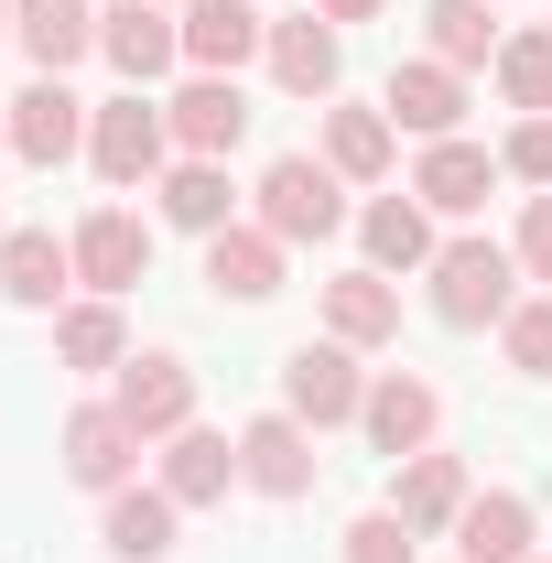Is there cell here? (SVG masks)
I'll return each instance as SVG.
<instances>
[{
  "instance_id": "obj_37",
  "label": "cell",
  "mask_w": 552,
  "mask_h": 563,
  "mask_svg": "<svg viewBox=\"0 0 552 563\" xmlns=\"http://www.w3.org/2000/svg\"><path fill=\"white\" fill-rule=\"evenodd\" d=\"M0 44H11V0H0Z\"/></svg>"
},
{
  "instance_id": "obj_31",
  "label": "cell",
  "mask_w": 552,
  "mask_h": 563,
  "mask_svg": "<svg viewBox=\"0 0 552 563\" xmlns=\"http://www.w3.org/2000/svg\"><path fill=\"white\" fill-rule=\"evenodd\" d=\"M346 563H422V531L379 498V509H357V520H346Z\"/></svg>"
},
{
  "instance_id": "obj_3",
  "label": "cell",
  "mask_w": 552,
  "mask_h": 563,
  "mask_svg": "<svg viewBox=\"0 0 552 563\" xmlns=\"http://www.w3.org/2000/svg\"><path fill=\"white\" fill-rule=\"evenodd\" d=\"M87 163H98V185H163V163H174V120L141 98V87H120L98 120H87Z\"/></svg>"
},
{
  "instance_id": "obj_10",
  "label": "cell",
  "mask_w": 552,
  "mask_h": 563,
  "mask_svg": "<svg viewBox=\"0 0 552 563\" xmlns=\"http://www.w3.org/2000/svg\"><path fill=\"white\" fill-rule=\"evenodd\" d=\"M87 120H98V109L76 98L66 76H33V87L11 98V152H22L33 174H55V163H76V152H87Z\"/></svg>"
},
{
  "instance_id": "obj_17",
  "label": "cell",
  "mask_w": 552,
  "mask_h": 563,
  "mask_svg": "<svg viewBox=\"0 0 552 563\" xmlns=\"http://www.w3.org/2000/svg\"><path fill=\"white\" fill-rule=\"evenodd\" d=\"M261 66L281 76V98H336V76H346V44H336V22H325V11H292V22H272Z\"/></svg>"
},
{
  "instance_id": "obj_13",
  "label": "cell",
  "mask_w": 552,
  "mask_h": 563,
  "mask_svg": "<svg viewBox=\"0 0 552 563\" xmlns=\"http://www.w3.org/2000/svg\"><path fill=\"white\" fill-rule=\"evenodd\" d=\"M0 303L66 314V303H76V239H55V228H11V239H0Z\"/></svg>"
},
{
  "instance_id": "obj_27",
  "label": "cell",
  "mask_w": 552,
  "mask_h": 563,
  "mask_svg": "<svg viewBox=\"0 0 552 563\" xmlns=\"http://www.w3.org/2000/svg\"><path fill=\"white\" fill-rule=\"evenodd\" d=\"M498 0H422V55H444L455 76H477V66H498Z\"/></svg>"
},
{
  "instance_id": "obj_12",
  "label": "cell",
  "mask_w": 552,
  "mask_h": 563,
  "mask_svg": "<svg viewBox=\"0 0 552 563\" xmlns=\"http://www.w3.org/2000/svg\"><path fill=\"white\" fill-rule=\"evenodd\" d=\"M466 498H477V477H466V455H444V444H422V455H401V466H390V509L412 520L422 542H455Z\"/></svg>"
},
{
  "instance_id": "obj_20",
  "label": "cell",
  "mask_w": 552,
  "mask_h": 563,
  "mask_svg": "<svg viewBox=\"0 0 552 563\" xmlns=\"http://www.w3.org/2000/svg\"><path fill=\"white\" fill-rule=\"evenodd\" d=\"M152 207H163V228H185V239H217V228H239V185H228V163L174 152L163 185H152Z\"/></svg>"
},
{
  "instance_id": "obj_11",
  "label": "cell",
  "mask_w": 552,
  "mask_h": 563,
  "mask_svg": "<svg viewBox=\"0 0 552 563\" xmlns=\"http://www.w3.org/2000/svg\"><path fill=\"white\" fill-rule=\"evenodd\" d=\"M357 433H368V455H422L433 433H444V390L433 379H412V368H379L368 379V412H357Z\"/></svg>"
},
{
  "instance_id": "obj_15",
  "label": "cell",
  "mask_w": 552,
  "mask_h": 563,
  "mask_svg": "<svg viewBox=\"0 0 552 563\" xmlns=\"http://www.w3.org/2000/svg\"><path fill=\"white\" fill-rule=\"evenodd\" d=\"M379 109H390V131H412V141H455V120H466V76L444 66V55H401L390 87H379Z\"/></svg>"
},
{
  "instance_id": "obj_30",
  "label": "cell",
  "mask_w": 552,
  "mask_h": 563,
  "mask_svg": "<svg viewBox=\"0 0 552 563\" xmlns=\"http://www.w3.org/2000/svg\"><path fill=\"white\" fill-rule=\"evenodd\" d=\"M487 76H498V98H509L520 120H552V22H531V33H509Z\"/></svg>"
},
{
  "instance_id": "obj_38",
  "label": "cell",
  "mask_w": 552,
  "mask_h": 563,
  "mask_svg": "<svg viewBox=\"0 0 552 563\" xmlns=\"http://www.w3.org/2000/svg\"><path fill=\"white\" fill-rule=\"evenodd\" d=\"M163 11H185V0H163Z\"/></svg>"
},
{
  "instance_id": "obj_32",
  "label": "cell",
  "mask_w": 552,
  "mask_h": 563,
  "mask_svg": "<svg viewBox=\"0 0 552 563\" xmlns=\"http://www.w3.org/2000/svg\"><path fill=\"white\" fill-rule=\"evenodd\" d=\"M498 347H509V368H520V379H552V292H520V303H509Z\"/></svg>"
},
{
  "instance_id": "obj_28",
  "label": "cell",
  "mask_w": 552,
  "mask_h": 563,
  "mask_svg": "<svg viewBox=\"0 0 552 563\" xmlns=\"http://www.w3.org/2000/svg\"><path fill=\"white\" fill-rule=\"evenodd\" d=\"M55 357L66 368H131V314L109 292H76L66 314H55Z\"/></svg>"
},
{
  "instance_id": "obj_14",
  "label": "cell",
  "mask_w": 552,
  "mask_h": 563,
  "mask_svg": "<svg viewBox=\"0 0 552 563\" xmlns=\"http://www.w3.org/2000/svg\"><path fill=\"white\" fill-rule=\"evenodd\" d=\"M163 120H174V152L228 163V152L250 141V98H239V76H185V87L163 98Z\"/></svg>"
},
{
  "instance_id": "obj_5",
  "label": "cell",
  "mask_w": 552,
  "mask_h": 563,
  "mask_svg": "<svg viewBox=\"0 0 552 563\" xmlns=\"http://www.w3.org/2000/svg\"><path fill=\"white\" fill-rule=\"evenodd\" d=\"M109 401H120V422H131L141 444H174L196 422V368L174 347H131V368H109Z\"/></svg>"
},
{
  "instance_id": "obj_34",
  "label": "cell",
  "mask_w": 552,
  "mask_h": 563,
  "mask_svg": "<svg viewBox=\"0 0 552 563\" xmlns=\"http://www.w3.org/2000/svg\"><path fill=\"white\" fill-rule=\"evenodd\" d=\"M509 250H520V272L552 292V196H531V207H520V239H509Z\"/></svg>"
},
{
  "instance_id": "obj_18",
  "label": "cell",
  "mask_w": 552,
  "mask_h": 563,
  "mask_svg": "<svg viewBox=\"0 0 552 563\" xmlns=\"http://www.w3.org/2000/svg\"><path fill=\"white\" fill-rule=\"evenodd\" d=\"M325 336H336V347H390V336H401V282L390 272H368V261H357V272H336L325 282Z\"/></svg>"
},
{
  "instance_id": "obj_19",
  "label": "cell",
  "mask_w": 552,
  "mask_h": 563,
  "mask_svg": "<svg viewBox=\"0 0 552 563\" xmlns=\"http://www.w3.org/2000/svg\"><path fill=\"white\" fill-rule=\"evenodd\" d=\"M152 488L174 498V509H217V498L239 488V433H207V422H185L174 444H163V477Z\"/></svg>"
},
{
  "instance_id": "obj_29",
  "label": "cell",
  "mask_w": 552,
  "mask_h": 563,
  "mask_svg": "<svg viewBox=\"0 0 552 563\" xmlns=\"http://www.w3.org/2000/svg\"><path fill=\"white\" fill-rule=\"evenodd\" d=\"M325 163H336L346 185H379V174L401 163V131H390V109H325Z\"/></svg>"
},
{
  "instance_id": "obj_33",
  "label": "cell",
  "mask_w": 552,
  "mask_h": 563,
  "mask_svg": "<svg viewBox=\"0 0 552 563\" xmlns=\"http://www.w3.org/2000/svg\"><path fill=\"white\" fill-rule=\"evenodd\" d=\"M498 174L552 196V120H509V141H498Z\"/></svg>"
},
{
  "instance_id": "obj_4",
  "label": "cell",
  "mask_w": 552,
  "mask_h": 563,
  "mask_svg": "<svg viewBox=\"0 0 552 563\" xmlns=\"http://www.w3.org/2000/svg\"><path fill=\"white\" fill-rule=\"evenodd\" d=\"M281 412L314 422V433L357 422V412H368V368H357V347H336V336H303V347L281 357Z\"/></svg>"
},
{
  "instance_id": "obj_22",
  "label": "cell",
  "mask_w": 552,
  "mask_h": 563,
  "mask_svg": "<svg viewBox=\"0 0 552 563\" xmlns=\"http://www.w3.org/2000/svg\"><path fill=\"white\" fill-rule=\"evenodd\" d=\"M531 542H542V520H531L520 488H477L466 520H455V563H542Z\"/></svg>"
},
{
  "instance_id": "obj_39",
  "label": "cell",
  "mask_w": 552,
  "mask_h": 563,
  "mask_svg": "<svg viewBox=\"0 0 552 563\" xmlns=\"http://www.w3.org/2000/svg\"><path fill=\"white\" fill-rule=\"evenodd\" d=\"M0 239H11V228H0Z\"/></svg>"
},
{
  "instance_id": "obj_24",
  "label": "cell",
  "mask_w": 552,
  "mask_h": 563,
  "mask_svg": "<svg viewBox=\"0 0 552 563\" xmlns=\"http://www.w3.org/2000/svg\"><path fill=\"white\" fill-rule=\"evenodd\" d=\"M261 44H272V22L250 0H185V66L196 76H239Z\"/></svg>"
},
{
  "instance_id": "obj_35",
  "label": "cell",
  "mask_w": 552,
  "mask_h": 563,
  "mask_svg": "<svg viewBox=\"0 0 552 563\" xmlns=\"http://www.w3.org/2000/svg\"><path fill=\"white\" fill-rule=\"evenodd\" d=\"M314 11H325V22H336V33H346V22H379L390 0H314Z\"/></svg>"
},
{
  "instance_id": "obj_16",
  "label": "cell",
  "mask_w": 552,
  "mask_h": 563,
  "mask_svg": "<svg viewBox=\"0 0 552 563\" xmlns=\"http://www.w3.org/2000/svg\"><path fill=\"white\" fill-rule=\"evenodd\" d=\"M412 196L433 217H477L487 196H498V152H487V141H422V163H412Z\"/></svg>"
},
{
  "instance_id": "obj_26",
  "label": "cell",
  "mask_w": 552,
  "mask_h": 563,
  "mask_svg": "<svg viewBox=\"0 0 552 563\" xmlns=\"http://www.w3.org/2000/svg\"><path fill=\"white\" fill-rule=\"evenodd\" d=\"M174 531H185V509H174L163 488H141V477L109 498V520H98V542H109L120 563H174Z\"/></svg>"
},
{
  "instance_id": "obj_6",
  "label": "cell",
  "mask_w": 552,
  "mask_h": 563,
  "mask_svg": "<svg viewBox=\"0 0 552 563\" xmlns=\"http://www.w3.org/2000/svg\"><path fill=\"white\" fill-rule=\"evenodd\" d=\"M55 455H66V477L87 498H120L141 477V433L120 422V401H76L66 412V433H55Z\"/></svg>"
},
{
  "instance_id": "obj_25",
  "label": "cell",
  "mask_w": 552,
  "mask_h": 563,
  "mask_svg": "<svg viewBox=\"0 0 552 563\" xmlns=\"http://www.w3.org/2000/svg\"><path fill=\"white\" fill-rule=\"evenodd\" d=\"M357 239H368V272H433V250H444V239H433V207H422V196H368V207H357Z\"/></svg>"
},
{
  "instance_id": "obj_1",
  "label": "cell",
  "mask_w": 552,
  "mask_h": 563,
  "mask_svg": "<svg viewBox=\"0 0 552 563\" xmlns=\"http://www.w3.org/2000/svg\"><path fill=\"white\" fill-rule=\"evenodd\" d=\"M433 314H444V325H455V336H477V325H509V303H520V250H509V239H444V250H433Z\"/></svg>"
},
{
  "instance_id": "obj_36",
  "label": "cell",
  "mask_w": 552,
  "mask_h": 563,
  "mask_svg": "<svg viewBox=\"0 0 552 563\" xmlns=\"http://www.w3.org/2000/svg\"><path fill=\"white\" fill-rule=\"evenodd\" d=\"M0 152H11V98H0Z\"/></svg>"
},
{
  "instance_id": "obj_23",
  "label": "cell",
  "mask_w": 552,
  "mask_h": 563,
  "mask_svg": "<svg viewBox=\"0 0 552 563\" xmlns=\"http://www.w3.org/2000/svg\"><path fill=\"white\" fill-rule=\"evenodd\" d=\"M11 44L33 76H66L76 55H98V0H11Z\"/></svg>"
},
{
  "instance_id": "obj_9",
  "label": "cell",
  "mask_w": 552,
  "mask_h": 563,
  "mask_svg": "<svg viewBox=\"0 0 552 563\" xmlns=\"http://www.w3.org/2000/svg\"><path fill=\"white\" fill-rule=\"evenodd\" d=\"M98 55L131 76V87L174 76L185 66V11H163V0H109V11H98Z\"/></svg>"
},
{
  "instance_id": "obj_7",
  "label": "cell",
  "mask_w": 552,
  "mask_h": 563,
  "mask_svg": "<svg viewBox=\"0 0 552 563\" xmlns=\"http://www.w3.org/2000/svg\"><path fill=\"white\" fill-rule=\"evenodd\" d=\"M239 488L250 498H314V422H292V412H261V422H239Z\"/></svg>"
},
{
  "instance_id": "obj_8",
  "label": "cell",
  "mask_w": 552,
  "mask_h": 563,
  "mask_svg": "<svg viewBox=\"0 0 552 563\" xmlns=\"http://www.w3.org/2000/svg\"><path fill=\"white\" fill-rule=\"evenodd\" d=\"M66 239H76V282H87V292H109V303L152 272V217H141V207H87Z\"/></svg>"
},
{
  "instance_id": "obj_21",
  "label": "cell",
  "mask_w": 552,
  "mask_h": 563,
  "mask_svg": "<svg viewBox=\"0 0 552 563\" xmlns=\"http://www.w3.org/2000/svg\"><path fill=\"white\" fill-rule=\"evenodd\" d=\"M207 292L217 303H272L281 292V239L261 228V217H239V228L207 239Z\"/></svg>"
},
{
  "instance_id": "obj_2",
  "label": "cell",
  "mask_w": 552,
  "mask_h": 563,
  "mask_svg": "<svg viewBox=\"0 0 552 563\" xmlns=\"http://www.w3.org/2000/svg\"><path fill=\"white\" fill-rule=\"evenodd\" d=\"M250 217L272 228L281 250H303V239H336V228H346V174L325 163V152H281L272 174L250 185Z\"/></svg>"
}]
</instances>
